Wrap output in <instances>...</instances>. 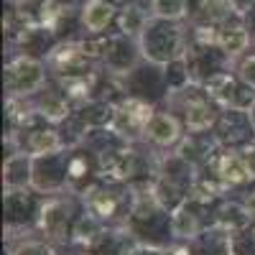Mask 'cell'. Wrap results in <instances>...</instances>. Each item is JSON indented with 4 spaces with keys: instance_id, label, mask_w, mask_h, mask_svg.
Wrapping results in <instances>:
<instances>
[{
    "instance_id": "6da1fadb",
    "label": "cell",
    "mask_w": 255,
    "mask_h": 255,
    "mask_svg": "<svg viewBox=\"0 0 255 255\" xmlns=\"http://www.w3.org/2000/svg\"><path fill=\"white\" fill-rule=\"evenodd\" d=\"M140 49L156 64L184 59V54H186L184 33L176 26V20H163V18H151V23L140 33Z\"/></svg>"
},
{
    "instance_id": "7a4b0ae2",
    "label": "cell",
    "mask_w": 255,
    "mask_h": 255,
    "mask_svg": "<svg viewBox=\"0 0 255 255\" xmlns=\"http://www.w3.org/2000/svg\"><path fill=\"white\" fill-rule=\"evenodd\" d=\"M44 84V67L31 56H18L5 69V87L13 97L28 95Z\"/></svg>"
},
{
    "instance_id": "3957f363",
    "label": "cell",
    "mask_w": 255,
    "mask_h": 255,
    "mask_svg": "<svg viewBox=\"0 0 255 255\" xmlns=\"http://www.w3.org/2000/svg\"><path fill=\"white\" fill-rule=\"evenodd\" d=\"M153 108L151 105H145L140 100H125L120 108L115 110V120H113V128L118 133L128 135V133H140L148 128V123H151L153 118Z\"/></svg>"
},
{
    "instance_id": "277c9868",
    "label": "cell",
    "mask_w": 255,
    "mask_h": 255,
    "mask_svg": "<svg viewBox=\"0 0 255 255\" xmlns=\"http://www.w3.org/2000/svg\"><path fill=\"white\" fill-rule=\"evenodd\" d=\"M250 41H253V38H250L248 28L240 23V20H227V23H222L220 31H217V46H220V51H222L225 56H238V54H243V51L248 49Z\"/></svg>"
},
{
    "instance_id": "5b68a950",
    "label": "cell",
    "mask_w": 255,
    "mask_h": 255,
    "mask_svg": "<svg viewBox=\"0 0 255 255\" xmlns=\"http://www.w3.org/2000/svg\"><path fill=\"white\" fill-rule=\"evenodd\" d=\"M82 26L87 28L90 33H102L105 28H108L113 23V18H115V5L108 3V0H87V3L82 5Z\"/></svg>"
},
{
    "instance_id": "8992f818",
    "label": "cell",
    "mask_w": 255,
    "mask_h": 255,
    "mask_svg": "<svg viewBox=\"0 0 255 255\" xmlns=\"http://www.w3.org/2000/svg\"><path fill=\"white\" fill-rule=\"evenodd\" d=\"M217 174H220L222 181H227V184H243V181L250 179L253 171H250L248 161H245L240 153L230 151V153H222V156H220V161H217Z\"/></svg>"
},
{
    "instance_id": "52a82bcc",
    "label": "cell",
    "mask_w": 255,
    "mask_h": 255,
    "mask_svg": "<svg viewBox=\"0 0 255 255\" xmlns=\"http://www.w3.org/2000/svg\"><path fill=\"white\" fill-rule=\"evenodd\" d=\"M151 15L153 13H148L143 5L138 3H130V5H125L118 15V23H120V33L123 36H140L145 31V26L151 23Z\"/></svg>"
},
{
    "instance_id": "ba28073f",
    "label": "cell",
    "mask_w": 255,
    "mask_h": 255,
    "mask_svg": "<svg viewBox=\"0 0 255 255\" xmlns=\"http://www.w3.org/2000/svg\"><path fill=\"white\" fill-rule=\"evenodd\" d=\"M145 133L151 140L161 143V145H168V143H174L179 138V125L171 115H166V113H156L151 118V123H148L145 128Z\"/></svg>"
},
{
    "instance_id": "9c48e42d",
    "label": "cell",
    "mask_w": 255,
    "mask_h": 255,
    "mask_svg": "<svg viewBox=\"0 0 255 255\" xmlns=\"http://www.w3.org/2000/svg\"><path fill=\"white\" fill-rule=\"evenodd\" d=\"M67 15H69V8L64 5V3H59V0H44V3L38 5L36 23L44 26V28H49V31H56Z\"/></svg>"
},
{
    "instance_id": "30bf717a",
    "label": "cell",
    "mask_w": 255,
    "mask_h": 255,
    "mask_svg": "<svg viewBox=\"0 0 255 255\" xmlns=\"http://www.w3.org/2000/svg\"><path fill=\"white\" fill-rule=\"evenodd\" d=\"M212 108L204 102V100H191L186 105V125L191 130H204V128L212 123Z\"/></svg>"
},
{
    "instance_id": "8fae6325",
    "label": "cell",
    "mask_w": 255,
    "mask_h": 255,
    "mask_svg": "<svg viewBox=\"0 0 255 255\" xmlns=\"http://www.w3.org/2000/svg\"><path fill=\"white\" fill-rule=\"evenodd\" d=\"M186 5L189 0H153L151 13L153 18H163V20H181L186 18Z\"/></svg>"
},
{
    "instance_id": "7c38bea8",
    "label": "cell",
    "mask_w": 255,
    "mask_h": 255,
    "mask_svg": "<svg viewBox=\"0 0 255 255\" xmlns=\"http://www.w3.org/2000/svg\"><path fill=\"white\" fill-rule=\"evenodd\" d=\"M59 138H56V133H51V130H36V133H31V138H28V151L33 153V156H44V153H54V151H59Z\"/></svg>"
},
{
    "instance_id": "4fadbf2b",
    "label": "cell",
    "mask_w": 255,
    "mask_h": 255,
    "mask_svg": "<svg viewBox=\"0 0 255 255\" xmlns=\"http://www.w3.org/2000/svg\"><path fill=\"white\" fill-rule=\"evenodd\" d=\"M90 207L95 209V215H100V217H110L113 215V209H115V199L108 194V191H90Z\"/></svg>"
},
{
    "instance_id": "5bb4252c",
    "label": "cell",
    "mask_w": 255,
    "mask_h": 255,
    "mask_svg": "<svg viewBox=\"0 0 255 255\" xmlns=\"http://www.w3.org/2000/svg\"><path fill=\"white\" fill-rule=\"evenodd\" d=\"M240 79L248 84L250 90L255 87V54H253V56H248V59L240 64Z\"/></svg>"
},
{
    "instance_id": "9a60e30c",
    "label": "cell",
    "mask_w": 255,
    "mask_h": 255,
    "mask_svg": "<svg viewBox=\"0 0 255 255\" xmlns=\"http://www.w3.org/2000/svg\"><path fill=\"white\" fill-rule=\"evenodd\" d=\"M243 18H245V28H248L250 38H255V3H250V8L243 13Z\"/></svg>"
},
{
    "instance_id": "2e32d148",
    "label": "cell",
    "mask_w": 255,
    "mask_h": 255,
    "mask_svg": "<svg viewBox=\"0 0 255 255\" xmlns=\"http://www.w3.org/2000/svg\"><path fill=\"white\" fill-rule=\"evenodd\" d=\"M248 212H253V215H255V194L248 199Z\"/></svg>"
},
{
    "instance_id": "e0dca14e",
    "label": "cell",
    "mask_w": 255,
    "mask_h": 255,
    "mask_svg": "<svg viewBox=\"0 0 255 255\" xmlns=\"http://www.w3.org/2000/svg\"><path fill=\"white\" fill-rule=\"evenodd\" d=\"M10 3H13V5H15V8H23V5H26V3H28V0H10Z\"/></svg>"
}]
</instances>
